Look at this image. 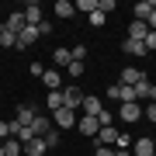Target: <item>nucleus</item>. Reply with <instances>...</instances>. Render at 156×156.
<instances>
[{"label":"nucleus","instance_id":"24","mask_svg":"<svg viewBox=\"0 0 156 156\" xmlns=\"http://www.w3.org/2000/svg\"><path fill=\"white\" fill-rule=\"evenodd\" d=\"M73 7H76V11H87V14H94V11H97V0H76Z\"/></svg>","mask_w":156,"mask_h":156},{"label":"nucleus","instance_id":"21","mask_svg":"<svg viewBox=\"0 0 156 156\" xmlns=\"http://www.w3.org/2000/svg\"><path fill=\"white\" fill-rule=\"evenodd\" d=\"M0 45H4V49H14V45H17V35L7 31V28H0Z\"/></svg>","mask_w":156,"mask_h":156},{"label":"nucleus","instance_id":"6","mask_svg":"<svg viewBox=\"0 0 156 156\" xmlns=\"http://www.w3.org/2000/svg\"><path fill=\"white\" fill-rule=\"evenodd\" d=\"M76 128H80L83 135H90V139H94V135L101 132V122H97V118H90V115H83V118H76Z\"/></svg>","mask_w":156,"mask_h":156},{"label":"nucleus","instance_id":"36","mask_svg":"<svg viewBox=\"0 0 156 156\" xmlns=\"http://www.w3.org/2000/svg\"><path fill=\"white\" fill-rule=\"evenodd\" d=\"M0 156H4V146H0Z\"/></svg>","mask_w":156,"mask_h":156},{"label":"nucleus","instance_id":"37","mask_svg":"<svg viewBox=\"0 0 156 156\" xmlns=\"http://www.w3.org/2000/svg\"><path fill=\"white\" fill-rule=\"evenodd\" d=\"M153 142H156V139H153Z\"/></svg>","mask_w":156,"mask_h":156},{"label":"nucleus","instance_id":"19","mask_svg":"<svg viewBox=\"0 0 156 156\" xmlns=\"http://www.w3.org/2000/svg\"><path fill=\"white\" fill-rule=\"evenodd\" d=\"M24 156H45V142L42 139H31L28 146H24Z\"/></svg>","mask_w":156,"mask_h":156},{"label":"nucleus","instance_id":"23","mask_svg":"<svg viewBox=\"0 0 156 156\" xmlns=\"http://www.w3.org/2000/svg\"><path fill=\"white\" fill-rule=\"evenodd\" d=\"M42 142H45V149H56V146H59V128L45 132V135H42Z\"/></svg>","mask_w":156,"mask_h":156},{"label":"nucleus","instance_id":"3","mask_svg":"<svg viewBox=\"0 0 156 156\" xmlns=\"http://www.w3.org/2000/svg\"><path fill=\"white\" fill-rule=\"evenodd\" d=\"M38 38H42L38 28H35V24H24V28L17 31V45H14V49H28V45H35Z\"/></svg>","mask_w":156,"mask_h":156},{"label":"nucleus","instance_id":"16","mask_svg":"<svg viewBox=\"0 0 156 156\" xmlns=\"http://www.w3.org/2000/svg\"><path fill=\"white\" fill-rule=\"evenodd\" d=\"M101 111H104V104H101V97H83V115L97 118Z\"/></svg>","mask_w":156,"mask_h":156},{"label":"nucleus","instance_id":"26","mask_svg":"<svg viewBox=\"0 0 156 156\" xmlns=\"http://www.w3.org/2000/svg\"><path fill=\"white\" fill-rule=\"evenodd\" d=\"M66 73H69L73 80H76V76H83V62H69V66H66Z\"/></svg>","mask_w":156,"mask_h":156},{"label":"nucleus","instance_id":"4","mask_svg":"<svg viewBox=\"0 0 156 156\" xmlns=\"http://www.w3.org/2000/svg\"><path fill=\"white\" fill-rule=\"evenodd\" d=\"M118 83H125V87H139V83H146V73H142V69H135V66H125Z\"/></svg>","mask_w":156,"mask_h":156},{"label":"nucleus","instance_id":"15","mask_svg":"<svg viewBox=\"0 0 156 156\" xmlns=\"http://www.w3.org/2000/svg\"><path fill=\"white\" fill-rule=\"evenodd\" d=\"M24 21L38 28V24L45 21V17H42V7H38V4H28V7H24Z\"/></svg>","mask_w":156,"mask_h":156},{"label":"nucleus","instance_id":"30","mask_svg":"<svg viewBox=\"0 0 156 156\" xmlns=\"http://www.w3.org/2000/svg\"><path fill=\"white\" fill-rule=\"evenodd\" d=\"M28 73H31V76H38V80H42V73H45V66H42V62H31V66H28Z\"/></svg>","mask_w":156,"mask_h":156},{"label":"nucleus","instance_id":"12","mask_svg":"<svg viewBox=\"0 0 156 156\" xmlns=\"http://www.w3.org/2000/svg\"><path fill=\"white\" fill-rule=\"evenodd\" d=\"M122 52H125V56H146V45L139 38H125L122 42Z\"/></svg>","mask_w":156,"mask_h":156},{"label":"nucleus","instance_id":"22","mask_svg":"<svg viewBox=\"0 0 156 156\" xmlns=\"http://www.w3.org/2000/svg\"><path fill=\"white\" fill-rule=\"evenodd\" d=\"M52 59H56V66H69V62H73L69 49H56V52H52Z\"/></svg>","mask_w":156,"mask_h":156},{"label":"nucleus","instance_id":"10","mask_svg":"<svg viewBox=\"0 0 156 156\" xmlns=\"http://www.w3.org/2000/svg\"><path fill=\"white\" fill-rule=\"evenodd\" d=\"M111 142H118V132H115L111 125H104V128L94 135V146H111Z\"/></svg>","mask_w":156,"mask_h":156},{"label":"nucleus","instance_id":"25","mask_svg":"<svg viewBox=\"0 0 156 156\" xmlns=\"http://www.w3.org/2000/svg\"><path fill=\"white\" fill-rule=\"evenodd\" d=\"M97 11H101V14H104V17H108V14H111V11H115V0H97Z\"/></svg>","mask_w":156,"mask_h":156},{"label":"nucleus","instance_id":"5","mask_svg":"<svg viewBox=\"0 0 156 156\" xmlns=\"http://www.w3.org/2000/svg\"><path fill=\"white\" fill-rule=\"evenodd\" d=\"M52 125H56L59 132H62V128H73V125H76V111H69V108H59L56 118H52Z\"/></svg>","mask_w":156,"mask_h":156},{"label":"nucleus","instance_id":"8","mask_svg":"<svg viewBox=\"0 0 156 156\" xmlns=\"http://www.w3.org/2000/svg\"><path fill=\"white\" fill-rule=\"evenodd\" d=\"M52 118H45V115H35V122H31V132H35V139H42L45 132H52Z\"/></svg>","mask_w":156,"mask_h":156},{"label":"nucleus","instance_id":"28","mask_svg":"<svg viewBox=\"0 0 156 156\" xmlns=\"http://www.w3.org/2000/svg\"><path fill=\"white\" fill-rule=\"evenodd\" d=\"M142 45H146V52H156V31L146 35V42H142Z\"/></svg>","mask_w":156,"mask_h":156},{"label":"nucleus","instance_id":"35","mask_svg":"<svg viewBox=\"0 0 156 156\" xmlns=\"http://www.w3.org/2000/svg\"><path fill=\"white\" fill-rule=\"evenodd\" d=\"M115 156H132V149H115Z\"/></svg>","mask_w":156,"mask_h":156},{"label":"nucleus","instance_id":"14","mask_svg":"<svg viewBox=\"0 0 156 156\" xmlns=\"http://www.w3.org/2000/svg\"><path fill=\"white\" fill-rule=\"evenodd\" d=\"M42 83L49 87V90H62V76H59V69H45V73H42Z\"/></svg>","mask_w":156,"mask_h":156},{"label":"nucleus","instance_id":"20","mask_svg":"<svg viewBox=\"0 0 156 156\" xmlns=\"http://www.w3.org/2000/svg\"><path fill=\"white\" fill-rule=\"evenodd\" d=\"M45 104H49L52 111H59V108H62V90H49V97H45Z\"/></svg>","mask_w":156,"mask_h":156},{"label":"nucleus","instance_id":"11","mask_svg":"<svg viewBox=\"0 0 156 156\" xmlns=\"http://www.w3.org/2000/svg\"><path fill=\"white\" fill-rule=\"evenodd\" d=\"M35 115H38V111H35L31 104H17V118H14V122H17V125H31Z\"/></svg>","mask_w":156,"mask_h":156},{"label":"nucleus","instance_id":"33","mask_svg":"<svg viewBox=\"0 0 156 156\" xmlns=\"http://www.w3.org/2000/svg\"><path fill=\"white\" fill-rule=\"evenodd\" d=\"M94 149H97L94 156H115V149H108V146H94Z\"/></svg>","mask_w":156,"mask_h":156},{"label":"nucleus","instance_id":"2","mask_svg":"<svg viewBox=\"0 0 156 156\" xmlns=\"http://www.w3.org/2000/svg\"><path fill=\"white\" fill-rule=\"evenodd\" d=\"M80 104H83V90H80V87H62V108L76 111Z\"/></svg>","mask_w":156,"mask_h":156},{"label":"nucleus","instance_id":"7","mask_svg":"<svg viewBox=\"0 0 156 156\" xmlns=\"http://www.w3.org/2000/svg\"><path fill=\"white\" fill-rule=\"evenodd\" d=\"M118 115H122V122H139L142 104H118Z\"/></svg>","mask_w":156,"mask_h":156},{"label":"nucleus","instance_id":"9","mask_svg":"<svg viewBox=\"0 0 156 156\" xmlns=\"http://www.w3.org/2000/svg\"><path fill=\"white\" fill-rule=\"evenodd\" d=\"M153 11H156V0H135V21H149Z\"/></svg>","mask_w":156,"mask_h":156},{"label":"nucleus","instance_id":"18","mask_svg":"<svg viewBox=\"0 0 156 156\" xmlns=\"http://www.w3.org/2000/svg\"><path fill=\"white\" fill-rule=\"evenodd\" d=\"M73 14H76V7L69 0H56V17H73Z\"/></svg>","mask_w":156,"mask_h":156},{"label":"nucleus","instance_id":"34","mask_svg":"<svg viewBox=\"0 0 156 156\" xmlns=\"http://www.w3.org/2000/svg\"><path fill=\"white\" fill-rule=\"evenodd\" d=\"M146 28H149V31H156V11L149 14V21H146Z\"/></svg>","mask_w":156,"mask_h":156},{"label":"nucleus","instance_id":"29","mask_svg":"<svg viewBox=\"0 0 156 156\" xmlns=\"http://www.w3.org/2000/svg\"><path fill=\"white\" fill-rule=\"evenodd\" d=\"M11 139V122H0V142Z\"/></svg>","mask_w":156,"mask_h":156},{"label":"nucleus","instance_id":"13","mask_svg":"<svg viewBox=\"0 0 156 156\" xmlns=\"http://www.w3.org/2000/svg\"><path fill=\"white\" fill-rule=\"evenodd\" d=\"M24 24H28V21H24V11H14V14H11V17H7V21H4V28L17 35V31L24 28Z\"/></svg>","mask_w":156,"mask_h":156},{"label":"nucleus","instance_id":"1","mask_svg":"<svg viewBox=\"0 0 156 156\" xmlns=\"http://www.w3.org/2000/svg\"><path fill=\"white\" fill-rule=\"evenodd\" d=\"M111 101H118V104H139V94H135V87H125V83H111Z\"/></svg>","mask_w":156,"mask_h":156},{"label":"nucleus","instance_id":"31","mask_svg":"<svg viewBox=\"0 0 156 156\" xmlns=\"http://www.w3.org/2000/svg\"><path fill=\"white\" fill-rule=\"evenodd\" d=\"M142 118H149V122H156V104H146V108H142Z\"/></svg>","mask_w":156,"mask_h":156},{"label":"nucleus","instance_id":"17","mask_svg":"<svg viewBox=\"0 0 156 156\" xmlns=\"http://www.w3.org/2000/svg\"><path fill=\"white\" fill-rule=\"evenodd\" d=\"M146 35H149L146 21H132V28H128V38H139V42H146Z\"/></svg>","mask_w":156,"mask_h":156},{"label":"nucleus","instance_id":"38","mask_svg":"<svg viewBox=\"0 0 156 156\" xmlns=\"http://www.w3.org/2000/svg\"><path fill=\"white\" fill-rule=\"evenodd\" d=\"M153 156H156V153H153Z\"/></svg>","mask_w":156,"mask_h":156},{"label":"nucleus","instance_id":"27","mask_svg":"<svg viewBox=\"0 0 156 156\" xmlns=\"http://www.w3.org/2000/svg\"><path fill=\"white\" fill-rule=\"evenodd\" d=\"M87 17H90V24H94V28H101V24H104V21H108V17H104V14H101V11H94V14H87Z\"/></svg>","mask_w":156,"mask_h":156},{"label":"nucleus","instance_id":"32","mask_svg":"<svg viewBox=\"0 0 156 156\" xmlns=\"http://www.w3.org/2000/svg\"><path fill=\"white\" fill-rule=\"evenodd\" d=\"M97 122H101V128H104V125H111V111H101V115H97Z\"/></svg>","mask_w":156,"mask_h":156}]
</instances>
